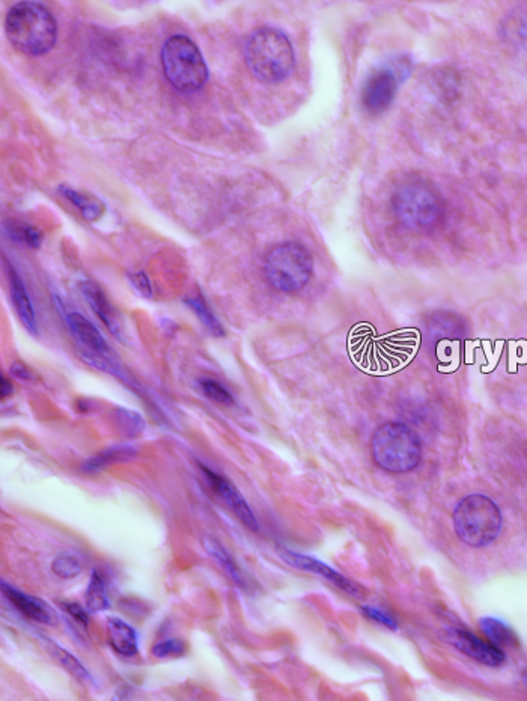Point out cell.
<instances>
[{"label": "cell", "mask_w": 527, "mask_h": 701, "mask_svg": "<svg viewBox=\"0 0 527 701\" xmlns=\"http://www.w3.org/2000/svg\"><path fill=\"white\" fill-rule=\"evenodd\" d=\"M106 626H108V644L112 645V649L118 655L126 658L138 655V634L130 624L118 617H108Z\"/></svg>", "instance_id": "obj_16"}, {"label": "cell", "mask_w": 527, "mask_h": 701, "mask_svg": "<svg viewBox=\"0 0 527 701\" xmlns=\"http://www.w3.org/2000/svg\"><path fill=\"white\" fill-rule=\"evenodd\" d=\"M264 272L268 283L282 293H297L306 287L314 274L309 251L295 242L282 243L268 253Z\"/></svg>", "instance_id": "obj_7"}, {"label": "cell", "mask_w": 527, "mask_h": 701, "mask_svg": "<svg viewBox=\"0 0 527 701\" xmlns=\"http://www.w3.org/2000/svg\"><path fill=\"white\" fill-rule=\"evenodd\" d=\"M66 318L69 331L73 332L78 343L85 347L83 352L99 353V355L110 353L98 329L87 317H83L82 314L68 313Z\"/></svg>", "instance_id": "obj_14"}, {"label": "cell", "mask_w": 527, "mask_h": 701, "mask_svg": "<svg viewBox=\"0 0 527 701\" xmlns=\"http://www.w3.org/2000/svg\"><path fill=\"white\" fill-rule=\"evenodd\" d=\"M392 209L398 221L413 232L431 230L443 216L440 195L422 180L402 183L392 196Z\"/></svg>", "instance_id": "obj_5"}, {"label": "cell", "mask_w": 527, "mask_h": 701, "mask_svg": "<svg viewBox=\"0 0 527 701\" xmlns=\"http://www.w3.org/2000/svg\"><path fill=\"white\" fill-rule=\"evenodd\" d=\"M363 614L367 615V619L374 620L377 624H383V626L390 627L397 631L398 624L395 617L386 613V611L380 610V608H374V606H363Z\"/></svg>", "instance_id": "obj_29"}, {"label": "cell", "mask_w": 527, "mask_h": 701, "mask_svg": "<svg viewBox=\"0 0 527 701\" xmlns=\"http://www.w3.org/2000/svg\"><path fill=\"white\" fill-rule=\"evenodd\" d=\"M244 57L252 75L264 83H281L295 67V53L285 32L264 26L252 32L244 46Z\"/></svg>", "instance_id": "obj_1"}, {"label": "cell", "mask_w": 527, "mask_h": 701, "mask_svg": "<svg viewBox=\"0 0 527 701\" xmlns=\"http://www.w3.org/2000/svg\"><path fill=\"white\" fill-rule=\"evenodd\" d=\"M480 629L484 631L485 635L493 641L496 645H517L519 638L515 632L508 624L493 617H484L480 622Z\"/></svg>", "instance_id": "obj_23"}, {"label": "cell", "mask_w": 527, "mask_h": 701, "mask_svg": "<svg viewBox=\"0 0 527 701\" xmlns=\"http://www.w3.org/2000/svg\"><path fill=\"white\" fill-rule=\"evenodd\" d=\"M129 278H130V283H133V287L136 288L142 296H152L151 283H150V279H148L147 274L143 273V272H138V273L129 274Z\"/></svg>", "instance_id": "obj_30"}, {"label": "cell", "mask_w": 527, "mask_h": 701, "mask_svg": "<svg viewBox=\"0 0 527 701\" xmlns=\"http://www.w3.org/2000/svg\"><path fill=\"white\" fill-rule=\"evenodd\" d=\"M199 387L202 389L203 394L212 398V401L222 403V405H232L233 397L223 385L219 384L217 380L202 379L199 382Z\"/></svg>", "instance_id": "obj_27"}, {"label": "cell", "mask_w": 527, "mask_h": 701, "mask_svg": "<svg viewBox=\"0 0 527 701\" xmlns=\"http://www.w3.org/2000/svg\"><path fill=\"white\" fill-rule=\"evenodd\" d=\"M186 302L187 305L191 306V310L198 314V317L202 320L203 325L207 326L208 331L212 332V335H225V329L222 326V323L217 320L216 315L210 310V306L207 305V302H205V299L201 294L191 297Z\"/></svg>", "instance_id": "obj_25"}, {"label": "cell", "mask_w": 527, "mask_h": 701, "mask_svg": "<svg viewBox=\"0 0 527 701\" xmlns=\"http://www.w3.org/2000/svg\"><path fill=\"white\" fill-rule=\"evenodd\" d=\"M0 384H2V391H0V397L2 398H6V397L13 396L14 392V387L11 382H9L5 376H2V379H0Z\"/></svg>", "instance_id": "obj_33"}, {"label": "cell", "mask_w": 527, "mask_h": 701, "mask_svg": "<svg viewBox=\"0 0 527 701\" xmlns=\"http://www.w3.org/2000/svg\"><path fill=\"white\" fill-rule=\"evenodd\" d=\"M524 680H526V684H527V675H524Z\"/></svg>", "instance_id": "obj_34"}, {"label": "cell", "mask_w": 527, "mask_h": 701, "mask_svg": "<svg viewBox=\"0 0 527 701\" xmlns=\"http://www.w3.org/2000/svg\"><path fill=\"white\" fill-rule=\"evenodd\" d=\"M152 656L159 659L177 658L186 654V644L180 640L159 641L151 649Z\"/></svg>", "instance_id": "obj_28"}, {"label": "cell", "mask_w": 527, "mask_h": 701, "mask_svg": "<svg viewBox=\"0 0 527 701\" xmlns=\"http://www.w3.org/2000/svg\"><path fill=\"white\" fill-rule=\"evenodd\" d=\"M203 548L219 562V566L226 572V575L230 576L238 587H246V581H244L240 567L237 566V562H233L231 553L223 548L221 541H216L214 537L207 536L203 539Z\"/></svg>", "instance_id": "obj_20"}, {"label": "cell", "mask_w": 527, "mask_h": 701, "mask_svg": "<svg viewBox=\"0 0 527 701\" xmlns=\"http://www.w3.org/2000/svg\"><path fill=\"white\" fill-rule=\"evenodd\" d=\"M62 608H64L74 620H78V624H82L83 626H88L87 611L83 610L82 606L78 605V603L67 602V603L62 605Z\"/></svg>", "instance_id": "obj_31"}, {"label": "cell", "mask_w": 527, "mask_h": 701, "mask_svg": "<svg viewBox=\"0 0 527 701\" xmlns=\"http://www.w3.org/2000/svg\"><path fill=\"white\" fill-rule=\"evenodd\" d=\"M80 292H82L83 296H85L92 310L96 311L97 315L101 318V322L108 326V332L117 340L126 345V327H124V323H122L121 315L113 308L108 297L104 296L103 290L96 283H92V281H83V283H80Z\"/></svg>", "instance_id": "obj_11"}, {"label": "cell", "mask_w": 527, "mask_h": 701, "mask_svg": "<svg viewBox=\"0 0 527 701\" xmlns=\"http://www.w3.org/2000/svg\"><path fill=\"white\" fill-rule=\"evenodd\" d=\"M136 456H138V451L133 445H117V447L104 449L103 453L97 454L94 458L87 460L83 463L82 469L87 474H96V472L103 470L104 468L110 467L113 463L127 462Z\"/></svg>", "instance_id": "obj_19"}, {"label": "cell", "mask_w": 527, "mask_h": 701, "mask_svg": "<svg viewBox=\"0 0 527 701\" xmlns=\"http://www.w3.org/2000/svg\"><path fill=\"white\" fill-rule=\"evenodd\" d=\"M6 234L16 243L25 244L27 248L36 249L43 243V232L29 223L9 221L6 223Z\"/></svg>", "instance_id": "obj_22"}, {"label": "cell", "mask_w": 527, "mask_h": 701, "mask_svg": "<svg viewBox=\"0 0 527 701\" xmlns=\"http://www.w3.org/2000/svg\"><path fill=\"white\" fill-rule=\"evenodd\" d=\"M9 269V285H11V296H13L14 306L17 310L18 315L27 327V331L32 332L34 335H38V322H36V314L32 306L31 297L27 294L26 285L23 283L17 272L14 271L13 266Z\"/></svg>", "instance_id": "obj_17"}, {"label": "cell", "mask_w": 527, "mask_h": 701, "mask_svg": "<svg viewBox=\"0 0 527 701\" xmlns=\"http://www.w3.org/2000/svg\"><path fill=\"white\" fill-rule=\"evenodd\" d=\"M281 555L291 566L297 567L300 571L311 572L315 575L323 576L351 596H359V590L351 581L344 578L341 573H337L335 569L327 566L325 562H318L315 558L306 557V555H300V553L293 552V551H281Z\"/></svg>", "instance_id": "obj_12"}, {"label": "cell", "mask_w": 527, "mask_h": 701, "mask_svg": "<svg viewBox=\"0 0 527 701\" xmlns=\"http://www.w3.org/2000/svg\"><path fill=\"white\" fill-rule=\"evenodd\" d=\"M203 477L207 479L210 488L223 500V501L231 507L233 513L237 514L240 521H242L247 528H251L252 531H258V521L253 511H252L251 506L247 504L246 500L243 498L242 493L238 492L237 488L231 483L230 479H226L225 477L217 474L214 470L208 469L207 467H201Z\"/></svg>", "instance_id": "obj_10"}, {"label": "cell", "mask_w": 527, "mask_h": 701, "mask_svg": "<svg viewBox=\"0 0 527 701\" xmlns=\"http://www.w3.org/2000/svg\"><path fill=\"white\" fill-rule=\"evenodd\" d=\"M454 527L457 536L471 548L489 546L501 530V509L491 498L473 493L462 498L455 507Z\"/></svg>", "instance_id": "obj_4"}, {"label": "cell", "mask_w": 527, "mask_h": 701, "mask_svg": "<svg viewBox=\"0 0 527 701\" xmlns=\"http://www.w3.org/2000/svg\"><path fill=\"white\" fill-rule=\"evenodd\" d=\"M446 638L460 652L484 665L501 666L506 661L505 654L496 644H490L487 641L480 640L471 632L450 627L446 632Z\"/></svg>", "instance_id": "obj_9"}, {"label": "cell", "mask_w": 527, "mask_h": 701, "mask_svg": "<svg viewBox=\"0 0 527 701\" xmlns=\"http://www.w3.org/2000/svg\"><path fill=\"white\" fill-rule=\"evenodd\" d=\"M85 601H87L88 608L91 611H103L108 608L106 582H104L103 575H101V572L98 569L92 571L91 581H89L87 594H85Z\"/></svg>", "instance_id": "obj_24"}, {"label": "cell", "mask_w": 527, "mask_h": 701, "mask_svg": "<svg viewBox=\"0 0 527 701\" xmlns=\"http://www.w3.org/2000/svg\"><path fill=\"white\" fill-rule=\"evenodd\" d=\"M404 66L408 61L378 67L367 76L362 87V105L369 114H381L394 103L401 77L408 71Z\"/></svg>", "instance_id": "obj_8"}, {"label": "cell", "mask_w": 527, "mask_h": 701, "mask_svg": "<svg viewBox=\"0 0 527 701\" xmlns=\"http://www.w3.org/2000/svg\"><path fill=\"white\" fill-rule=\"evenodd\" d=\"M5 26L14 47L27 55H44L57 43V20L44 5L36 2L14 5Z\"/></svg>", "instance_id": "obj_2"}, {"label": "cell", "mask_w": 527, "mask_h": 701, "mask_svg": "<svg viewBox=\"0 0 527 701\" xmlns=\"http://www.w3.org/2000/svg\"><path fill=\"white\" fill-rule=\"evenodd\" d=\"M11 375L14 376V377H17L18 380H26V382H31V380L35 379V375L32 373L31 370H29V366H26V364H23V362H14L13 366H11Z\"/></svg>", "instance_id": "obj_32"}, {"label": "cell", "mask_w": 527, "mask_h": 701, "mask_svg": "<svg viewBox=\"0 0 527 701\" xmlns=\"http://www.w3.org/2000/svg\"><path fill=\"white\" fill-rule=\"evenodd\" d=\"M2 590L6 599L17 608L27 619L35 620L39 624H57V617L55 611L41 601L38 597L27 596L25 593L18 592L13 585L2 582Z\"/></svg>", "instance_id": "obj_13"}, {"label": "cell", "mask_w": 527, "mask_h": 701, "mask_svg": "<svg viewBox=\"0 0 527 701\" xmlns=\"http://www.w3.org/2000/svg\"><path fill=\"white\" fill-rule=\"evenodd\" d=\"M161 64L166 78L178 91L196 92L207 83V64L189 36H170L161 48Z\"/></svg>", "instance_id": "obj_6"}, {"label": "cell", "mask_w": 527, "mask_h": 701, "mask_svg": "<svg viewBox=\"0 0 527 701\" xmlns=\"http://www.w3.org/2000/svg\"><path fill=\"white\" fill-rule=\"evenodd\" d=\"M425 331H427V340L429 341L436 340V343L443 340L457 341L461 340L466 334V325L455 314H434L427 323Z\"/></svg>", "instance_id": "obj_15"}, {"label": "cell", "mask_w": 527, "mask_h": 701, "mask_svg": "<svg viewBox=\"0 0 527 701\" xmlns=\"http://www.w3.org/2000/svg\"><path fill=\"white\" fill-rule=\"evenodd\" d=\"M59 192L82 213L83 218L87 219L88 222H96L98 219L103 218L106 205L97 196L78 192L76 189L68 188V186H61Z\"/></svg>", "instance_id": "obj_18"}, {"label": "cell", "mask_w": 527, "mask_h": 701, "mask_svg": "<svg viewBox=\"0 0 527 701\" xmlns=\"http://www.w3.org/2000/svg\"><path fill=\"white\" fill-rule=\"evenodd\" d=\"M82 562L76 555H71V553H61L53 562V572L62 580H69V578L78 576L82 572Z\"/></svg>", "instance_id": "obj_26"}, {"label": "cell", "mask_w": 527, "mask_h": 701, "mask_svg": "<svg viewBox=\"0 0 527 701\" xmlns=\"http://www.w3.org/2000/svg\"><path fill=\"white\" fill-rule=\"evenodd\" d=\"M47 650L50 652V655H52L53 658L57 659V663L61 664L66 670H68L71 675L76 677V679L80 680V682H92L91 675H89V671L85 668V666L82 665V663L78 661L76 656H73V655L69 654V652H67L64 647H61V645H57V643H53V641L48 640L47 643Z\"/></svg>", "instance_id": "obj_21"}, {"label": "cell", "mask_w": 527, "mask_h": 701, "mask_svg": "<svg viewBox=\"0 0 527 701\" xmlns=\"http://www.w3.org/2000/svg\"><path fill=\"white\" fill-rule=\"evenodd\" d=\"M371 448L377 465L394 474L410 472L422 460L419 438L402 423H386L377 428Z\"/></svg>", "instance_id": "obj_3"}]
</instances>
